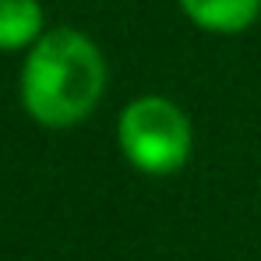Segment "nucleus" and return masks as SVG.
I'll return each instance as SVG.
<instances>
[{
	"instance_id": "f257e3e1",
	"label": "nucleus",
	"mask_w": 261,
	"mask_h": 261,
	"mask_svg": "<svg viewBox=\"0 0 261 261\" xmlns=\"http://www.w3.org/2000/svg\"><path fill=\"white\" fill-rule=\"evenodd\" d=\"M106 82L110 67L99 43L74 25H53L25 49L18 99L32 124L46 130H71L99 110Z\"/></svg>"
},
{
	"instance_id": "f03ea898",
	"label": "nucleus",
	"mask_w": 261,
	"mask_h": 261,
	"mask_svg": "<svg viewBox=\"0 0 261 261\" xmlns=\"http://www.w3.org/2000/svg\"><path fill=\"white\" fill-rule=\"evenodd\" d=\"M117 148L134 173L173 176L194 155V124L163 92H141L117 117Z\"/></svg>"
},
{
	"instance_id": "7ed1b4c3",
	"label": "nucleus",
	"mask_w": 261,
	"mask_h": 261,
	"mask_svg": "<svg viewBox=\"0 0 261 261\" xmlns=\"http://www.w3.org/2000/svg\"><path fill=\"white\" fill-rule=\"evenodd\" d=\"M176 7L208 36H244L261 18V0H176Z\"/></svg>"
},
{
	"instance_id": "20e7f679",
	"label": "nucleus",
	"mask_w": 261,
	"mask_h": 261,
	"mask_svg": "<svg viewBox=\"0 0 261 261\" xmlns=\"http://www.w3.org/2000/svg\"><path fill=\"white\" fill-rule=\"evenodd\" d=\"M46 32L39 0H0V53H25Z\"/></svg>"
}]
</instances>
